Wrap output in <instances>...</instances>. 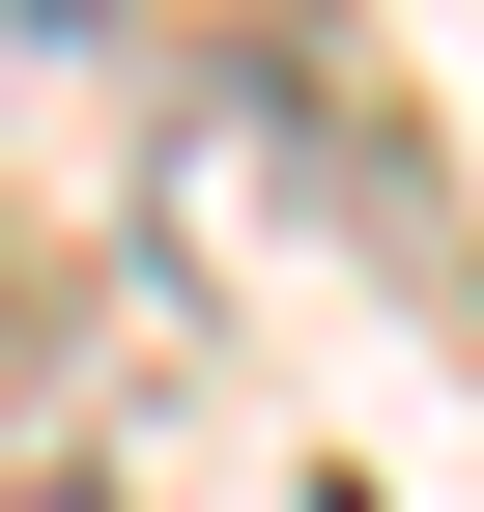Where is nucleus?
Instances as JSON below:
<instances>
[{
	"label": "nucleus",
	"instance_id": "obj_1",
	"mask_svg": "<svg viewBox=\"0 0 484 512\" xmlns=\"http://www.w3.org/2000/svg\"><path fill=\"white\" fill-rule=\"evenodd\" d=\"M0 512H57V484H0Z\"/></svg>",
	"mask_w": 484,
	"mask_h": 512
}]
</instances>
